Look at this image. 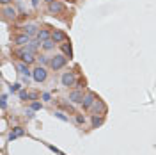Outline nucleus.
I'll list each match as a JSON object with an SVG mask.
<instances>
[{
	"instance_id": "nucleus-1",
	"label": "nucleus",
	"mask_w": 156,
	"mask_h": 155,
	"mask_svg": "<svg viewBox=\"0 0 156 155\" xmlns=\"http://www.w3.org/2000/svg\"><path fill=\"white\" fill-rule=\"evenodd\" d=\"M50 66L57 71V70H60V68H64L66 66V57L64 55H55V57H52L50 59Z\"/></svg>"
},
{
	"instance_id": "nucleus-2",
	"label": "nucleus",
	"mask_w": 156,
	"mask_h": 155,
	"mask_svg": "<svg viewBox=\"0 0 156 155\" xmlns=\"http://www.w3.org/2000/svg\"><path fill=\"white\" fill-rule=\"evenodd\" d=\"M32 77H34L36 82H43L44 79H46V70H44L43 66H39V68H36V70L32 71Z\"/></svg>"
},
{
	"instance_id": "nucleus-3",
	"label": "nucleus",
	"mask_w": 156,
	"mask_h": 155,
	"mask_svg": "<svg viewBox=\"0 0 156 155\" xmlns=\"http://www.w3.org/2000/svg\"><path fill=\"white\" fill-rule=\"evenodd\" d=\"M18 55L21 57V61L27 62V64L34 62V52H30V50H21V52H18Z\"/></svg>"
},
{
	"instance_id": "nucleus-4",
	"label": "nucleus",
	"mask_w": 156,
	"mask_h": 155,
	"mask_svg": "<svg viewBox=\"0 0 156 155\" xmlns=\"http://www.w3.org/2000/svg\"><path fill=\"white\" fill-rule=\"evenodd\" d=\"M75 82H76L75 73L68 71V73H64V75H62V84H64V86H75Z\"/></svg>"
},
{
	"instance_id": "nucleus-5",
	"label": "nucleus",
	"mask_w": 156,
	"mask_h": 155,
	"mask_svg": "<svg viewBox=\"0 0 156 155\" xmlns=\"http://www.w3.org/2000/svg\"><path fill=\"white\" fill-rule=\"evenodd\" d=\"M83 93L82 91H73V93H69V100L73 102V103H83Z\"/></svg>"
},
{
	"instance_id": "nucleus-6",
	"label": "nucleus",
	"mask_w": 156,
	"mask_h": 155,
	"mask_svg": "<svg viewBox=\"0 0 156 155\" xmlns=\"http://www.w3.org/2000/svg\"><path fill=\"white\" fill-rule=\"evenodd\" d=\"M48 9H50V13H53V14H57V13H62L64 11V6L60 4V2H50V6H48Z\"/></svg>"
},
{
	"instance_id": "nucleus-7",
	"label": "nucleus",
	"mask_w": 156,
	"mask_h": 155,
	"mask_svg": "<svg viewBox=\"0 0 156 155\" xmlns=\"http://www.w3.org/2000/svg\"><path fill=\"white\" fill-rule=\"evenodd\" d=\"M52 39H53L55 43H62V41H66L68 38H66V34H64L62 30H55V32L52 34Z\"/></svg>"
},
{
	"instance_id": "nucleus-8",
	"label": "nucleus",
	"mask_w": 156,
	"mask_h": 155,
	"mask_svg": "<svg viewBox=\"0 0 156 155\" xmlns=\"http://www.w3.org/2000/svg\"><path fill=\"white\" fill-rule=\"evenodd\" d=\"M94 102H96V96H94L92 93H89V95L83 98V107H85V109H89L91 105H94Z\"/></svg>"
},
{
	"instance_id": "nucleus-9",
	"label": "nucleus",
	"mask_w": 156,
	"mask_h": 155,
	"mask_svg": "<svg viewBox=\"0 0 156 155\" xmlns=\"http://www.w3.org/2000/svg\"><path fill=\"white\" fill-rule=\"evenodd\" d=\"M16 68L20 70V73H23V75H27V77H29V75L32 73V71L29 70V66H27V62H21V64H16Z\"/></svg>"
},
{
	"instance_id": "nucleus-10",
	"label": "nucleus",
	"mask_w": 156,
	"mask_h": 155,
	"mask_svg": "<svg viewBox=\"0 0 156 155\" xmlns=\"http://www.w3.org/2000/svg\"><path fill=\"white\" fill-rule=\"evenodd\" d=\"M16 43H18V45H29V43H30V36H29V34L18 36V38H16Z\"/></svg>"
},
{
	"instance_id": "nucleus-11",
	"label": "nucleus",
	"mask_w": 156,
	"mask_h": 155,
	"mask_svg": "<svg viewBox=\"0 0 156 155\" xmlns=\"http://www.w3.org/2000/svg\"><path fill=\"white\" fill-rule=\"evenodd\" d=\"M25 132H23V128H14L11 134H9V139L13 141V139H16V137H20V136H23Z\"/></svg>"
},
{
	"instance_id": "nucleus-12",
	"label": "nucleus",
	"mask_w": 156,
	"mask_h": 155,
	"mask_svg": "<svg viewBox=\"0 0 156 155\" xmlns=\"http://www.w3.org/2000/svg\"><path fill=\"white\" fill-rule=\"evenodd\" d=\"M36 36H37L39 41H48V39H50V32H48V30H39Z\"/></svg>"
},
{
	"instance_id": "nucleus-13",
	"label": "nucleus",
	"mask_w": 156,
	"mask_h": 155,
	"mask_svg": "<svg viewBox=\"0 0 156 155\" xmlns=\"http://www.w3.org/2000/svg\"><path fill=\"white\" fill-rule=\"evenodd\" d=\"M94 110H96V113H105V103L101 100H96L94 102Z\"/></svg>"
},
{
	"instance_id": "nucleus-14",
	"label": "nucleus",
	"mask_w": 156,
	"mask_h": 155,
	"mask_svg": "<svg viewBox=\"0 0 156 155\" xmlns=\"http://www.w3.org/2000/svg\"><path fill=\"white\" fill-rule=\"evenodd\" d=\"M39 30H37V27L36 25H27L25 27V34H29V36H34V34H37Z\"/></svg>"
},
{
	"instance_id": "nucleus-15",
	"label": "nucleus",
	"mask_w": 156,
	"mask_h": 155,
	"mask_svg": "<svg viewBox=\"0 0 156 155\" xmlns=\"http://www.w3.org/2000/svg\"><path fill=\"white\" fill-rule=\"evenodd\" d=\"M4 14H6L7 18H14V16H16V11H14V7H6V9H4Z\"/></svg>"
},
{
	"instance_id": "nucleus-16",
	"label": "nucleus",
	"mask_w": 156,
	"mask_h": 155,
	"mask_svg": "<svg viewBox=\"0 0 156 155\" xmlns=\"http://www.w3.org/2000/svg\"><path fill=\"white\" fill-rule=\"evenodd\" d=\"M62 50H64V54H68L69 57L73 55V50H71V45H68V43H62Z\"/></svg>"
},
{
	"instance_id": "nucleus-17",
	"label": "nucleus",
	"mask_w": 156,
	"mask_h": 155,
	"mask_svg": "<svg viewBox=\"0 0 156 155\" xmlns=\"http://www.w3.org/2000/svg\"><path fill=\"white\" fill-rule=\"evenodd\" d=\"M43 47L46 50H52L53 48V39H48V41H43Z\"/></svg>"
},
{
	"instance_id": "nucleus-18",
	"label": "nucleus",
	"mask_w": 156,
	"mask_h": 155,
	"mask_svg": "<svg viewBox=\"0 0 156 155\" xmlns=\"http://www.w3.org/2000/svg\"><path fill=\"white\" fill-rule=\"evenodd\" d=\"M101 123H103V118H98V116H94V118H92V127H94V128H96V127H99Z\"/></svg>"
},
{
	"instance_id": "nucleus-19",
	"label": "nucleus",
	"mask_w": 156,
	"mask_h": 155,
	"mask_svg": "<svg viewBox=\"0 0 156 155\" xmlns=\"http://www.w3.org/2000/svg\"><path fill=\"white\" fill-rule=\"evenodd\" d=\"M20 98H21V100H32V95H29V93H25V91H20Z\"/></svg>"
},
{
	"instance_id": "nucleus-20",
	"label": "nucleus",
	"mask_w": 156,
	"mask_h": 155,
	"mask_svg": "<svg viewBox=\"0 0 156 155\" xmlns=\"http://www.w3.org/2000/svg\"><path fill=\"white\" fill-rule=\"evenodd\" d=\"M37 45H39V43H30V45H27V50L36 52V50H37Z\"/></svg>"
},
{
	"instance_id": "nucleus-21",
	"label": "nucleus",
	"mask_w": 156,
	"mask_h": 155,
	"mask_svg": "<svg viewBox=\"0 0 156 155\" xmlns=\"http://www.w3.org/2000/svg\"><path fill=\"white\" fill-rule=\"evenodd\" d=\"M55 116H57L59 120H62V121H68V118H66V116H64L62 113H55Z\"/></svg>"
},
{
	"instance_id": "nucleus-22",
	"label": "nucleus",
	"mask_w": 156,
	"mask_h": 155,
	"mask_svg": "<svg viewBox=\"0 0 156 155\" xmlns=\"http://www.w3.org/2000/svg\"><path fill=\"white\" fill-rule=\"evenodd\" d=\"M6 105H7V96L2 95V109H6Z\"/></svg>"
},
{
	"instance_id": "nucleus-23",
	"label": "nucleus",
	"mask_w": 156,
	"mask_h": 155,
	"mask_svg": "<svg viewBox=\"0 0 156 155\" xmlns=\"http://www.w3.org/2000/svg\"><path fill=\"white\" fill-rule=\"evenodd\" d=\"M18 89H20V84H13V86H11V91H13V93L18 91Z\"/></svg>"
},
{
	"instance_id": "nucleus-24",
	"label": "nucleus",
	"mask_w": 156,
	"mask_h": 155,
	"mask_svg": "<svg viewBox=\"0 0 156 155\" xmlns=\"http://www.w3.org/2000/svg\"><path fill=\"white\" fill-rule=\"evenodd\" d=\"M32 109H34V110H37V109H41V103H37V102H36V103L32 105Z\"/></svg>"
},
{
	"instance_id": "nucleus-25",
	"label": "nucleus",
	"mask_w": 156,
	"mask_h": 155,
	"mask_svg": "<svg viewBox=\"0 0 156 155\" xmlns=\"http://www.w3.org/2000/svg\"><path fill=\"white\" fill-rule=\"evenodd\" d=\"M50 98H52L50 93H44V95H43V100H50Z\"/></svg>"
},
{
	"instance_id": "nucleus-26",
	"label": "nucleus",
	"mask_w": 156,
	"mask_h": 155,
	"mask_svg": "<svg viewBox=\"0 0 156 155\" xmlns=\"http://www.w3.org/2000/svg\"><path fill=\"white\" fill-rule=\"evenodd\" d=\"M39 62L44 64V62H48V59H46V57H39Z\"/></svg>"
},
{
	"instance_id": "nucleus-27",
	"label": "nucleus",
	"mask_w": 156,
	"mask_h": 155,
	"mask_svg": "<svg viewBox=\"0 0 156 155\" xmlns=\"http://www.w3.org/2000/svg\"><path fill=\"white\" fill-rule=\"evenodd\" d=\"M76 123H83V116H76Z\"/></svg>"
},
{
	"instance_id": "nucleus-28",
	"label": "nucleus",
	"mask_w": 156,
	"mask_h": 155,
	"mask_svg": "<svg viewBox=\"0 0 156 155\" xmlns=\"http://www.w3.org/2000/svg\"><path fill=\"white\" fill-rule=\"evenodd\" d=\"M0 2H2V4H9V2H11V0H0Z\"/></svg>"
},
{
	"instance_id": "nucleus-29",
	"label": "nucleus",
	"mask_w": 156,
	"mask_h": 155,
	"mask_svg": "<svg viewBox=\"0 0 156 155\" xmlns=\"http://www.w3.org/2000/svg\"><path fill=\"white\" fill-rule=\"evenodd\" d=\"M69 2H75V0H69Z\"/></svg>"
}]
</instances>
